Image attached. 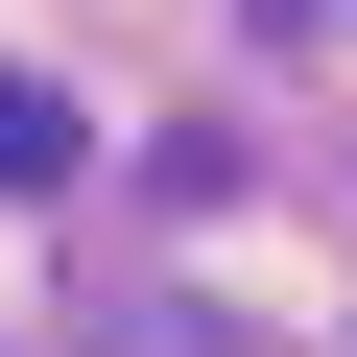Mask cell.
I'll list each match as a JSON object with an SVG mask.
<instances>
[{
	"label": "cell",
	"instance_id": "cell-1",
	"mask_svg": "<svg viewBox=\"0 0 357 357\" xmlns=\"http://www.w3.org/2000/svg\"><path fill=\"white\" fill-rule=\"evenodd\" d=\"M0 191H72V96L48 72H0Z\"/></svg>",
	"mask_w": 357,
	"mask_h": 357
}]
</instances>
